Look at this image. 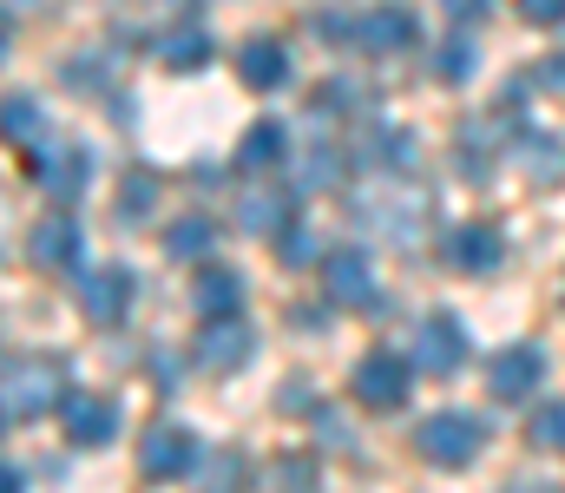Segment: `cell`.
Instances as JSON below:
<instances>
[{
  "instance_id": "obj_1",
  "label": "cell",
  "mask_w": 565,
  "mask_h": 493,
  "mask_svg": "<svg viewBox=\"0 0 565 493\" xmlns=\"http://www.w3.org/2000/svg\"><path fill=\"white\" fill-rule=\"evenodd\" d=\"M60 401V362L46 355H13L7 362V421H40L46 408Z\"/></svg>"
},
{
  "instance_id": "obj_2",
  "label": "cell",
  "mask_w": 565,
  "mask_h": 493,
  "mask_svg": "<svg viewBox=\"0 0 565 493\" xmlns=\"http://www.w3.org/2000/svg\"><path fill=\"white\" fill-rule=\"evenodd\" d=\"M480 415H467V408H447V415H427L422 435H415V448H422V461L434 468H467L473 454H480Z\"/></svg>"
},
{
  "instance_id": "obj_3",
  "label": "cell",
  "mask_w": 565,
  "mask_h": 493,
  "mask_svg": "<svg viewBox=\"0 0 565 493\" xmlns=\"http://www.w3.org/2000/svg\"><path fill=\"white\" fill-rule=\"evenodd\" d=\"M86 164H93V159H86V146H73V139H40V146L26 152L33 184H40L53 204H66V197H79V191H86V178H93Z\"/></svg>"
},
{
  "instance_id": "obj_4",
  "label": "cell",
  "mask_w": 565,
  "mask_h": 493,
  "mask_svg": "<svg viewBox=\"0 0 565 493\" xmlns=\"http://www.w3.org/2000/svg\"><path fill=\"white\" fill-rule=\"evenodd\" d=\"M26 264L60 270V277H79V264H86V237H79V224H73L66 211L40 217V224L26 231Z\"/></svg>"
},
{
  "instance_id": "obj_5",
  "label": "cell",
  "mask_w": 565,
  "mask_h": 493,
  "mask_svg": "<svg viewBox=\"0 0 565 493\" xmlns=\"http://www.w3.org/2000/svg\"><path fill=\"white\" fill-rule=\"evenodd\" d=\"M349 388H355V401H369V408H402L415 382H408V362H402L395 349H369V355L355 362Z\"/></svg>"
},
{
  "instance_id": "obj_6",
  "label": "cell",
  "mask_w": 565,
  "mask_h": 493,
  "mask_svg": "<svg viewBox=\"0 0 565 493\" xmlns=\"http://www.w3.org/2000/svg\"><path fill=\"white\" fill-rule=\"evenodd\" d=\"M191 468H198V435L191 428L158 421L151 435H139V474L145 481H184Z\"/></svg>"
},
{
  "instance_id": "obj_7",
  "label": "cell",
  "mask_w": 565,
  "mask_h": 493,
  "mask_svg": "<svg viewBox=\"0 0 565 493\" xmlns=\"http://www.w3.org/2000/svg\"><path fill=\"white\" fill-rule=\"evenodd\" d=\"M440 257L454 270H467V277H493L500 257H507V237H500V224H454L440 237Z\"/></svg>"
},
{
  "instance_id": "obj_8",
  "label": "cell",
  "mask_w": 565,
  "mask_h": 493,
  "mask_svg": "<svg viewBox=\"0 0 565 493\" xmlns=\"http://www.w3.org/2000/svg\"><path fill=\"white\" fill-rule=\"evenodd\" d=\"M329 277H322V290H329V303H342V310H375L382 303V283H375V264L362 257V250H335L329 264H322Z\"/></svg>"
},
{
  "instance_id": "obj_9",
  "label": "cell",
  "mask_w": 565,
  "mask_h": 493,
  "mask_svg": "<svg viewBox=\"0 0 565 493\" xmlns=\"http://www.w3.org/2000/svg\"><path fill=\"white\" fill-rule=\"evenodd\" d=\"M540 382H546V355H540L533 342H513V349H500V355H493V368H487V388H493V401H526Z\"/></svg>"
},
{
  "instance_id": "obj_10",
  "label": "cell",
  "mask_w": 565,
  "mask_h": 493,
  "mask_svg": "<svg viewBox=\"0 0 565 493\" xmlns=\"http://www.w3.org/2000/svg\"><path fill=\"white\" fill-rule=\"evenodd\" d=\"M250 349H257V335L237 317H211L198 329V368H211V375H237L250 362Z\"/></svg>"
},
{
  "instance_id": "obj_11",
  "label": "cell",
  "mask_w": 565,
  "mask_h": 493,
  "mask_svg": "<svg viewBox=\"0 0 565 493\" xmlns=\"http://www.w3.org/2000/svg\"><path fill=\"white\" fill-rule=\"evenodd\" d=\"M132 297H139V283H132V270H119V264H106V270L79 277V310H86L99 329L119 323V317L132 310Z\"/></svg>"
},
{
  "instance_id": "obj_12",
  "label": "cell",
  "mask_w": 565,
  "mask_h": 493,
  "mask_svg": "<svg viewBox=\"0 0 565 493\" xmlns=\"http://www.w3.org/2000/svg\"><path fill=\"white\" fill-rule=\"evenodd\" d=\"M422 368L427 375H454L460 362H467V329H460V317H447V310H434L422 323Z\"/></svg>"
},
{
  "instance_id": "obj_13",
  "label": "cell",
  "mask_w": 565,
  "mask_h": 493,
  "mask_svg": "<svg viewBox=\"0 0 565 493\" xmlns=\"http://www.w3.org/2000/svg\"><path fill=\"white\" fill-rule=\"evenodd\" d=\"M237 79H244L250 93H277L282 79H289V46L270 40V33L244 40V46H237Z\"/></svg>"
},
{
  "instance_id": "obj_14",
  "label": "cell",
  "mask_w": 565,
  "mask_h": 493,
  "mask_svg": "<svg viewBox=\"0 0 565 493\" xmlns=\"http://www.w3.org/2000/svg\"><path fill=\"white\" fill-rule=\"evenodd\" d=\"M66 428H73V448H106L119 435V408L106 395H66Z\"/></svg>"
},
{
  "instance_id": "obj_15",
  "label": "cell",
  "mask_w": 565,
  "mask_h": 493,
  "mask_svg": "<svg viewBox=\"0 0 565 493\" xmlns=\"http://www.w3.org/2000/svg\"><path fill=\"white\" fill-rule=\"evenodd\" d=\"M296 217V184H250L237 197V231H277Z\"/></svg>"
},
{
  "instance_id": "obj_16",
  "label": "cell",
  "mask_w": 565,
  "mask_h": 493,
  "mask_svg": "<svg viewBox=\"0 0 565 493\" xmlns=\"http://www.w3.org/2000/svg\"><path fill=\"white\" fill-rule=\"evenodd\" d=\"M277 164H289V126H282V119H257V126L244 132V146H237V171L264 178V171H277Z\"/></svg>"
},
{
  "instance_id": "obj_17",
  "label": "cell",
  "mask_w": 565,
  "mask_h": 493,
  "mask_svg": "<svg viewBox=\"0 0 565 493\" xmlns=\"http://www.w3.org/2000/svg\"><path fill=\"white\" fill-rule=\"evenodd\" d=\"M355 46H369V53H402V46H415V13H408V7H375V13H362Z\"/></svg>"
},
{
  "instance_id": "obj_18",
  "label": "cell",
  "mask_w": 565,
  "mask_h": 493,
  "mask_svg": "<svg viewBox=\"0 0 565 493\" xmlns=\"http://www.w3.org/2000/svg\"><path fill=\"white\" fill-rule=\"evenodd\" d=\"M191 310H198L204 323H211V317H237V310H244V277L211 264V270L191 283Z\"/></svg>"
},
{
  "instance_id": "obj_19",
  "label": "cell",
  "mask_w": 565,
  "mask_h": 493,
  "mask_svg": "<svg viewBox=\"0 0 565 493\" xmlns=\"http://www.w3.org/2000/svg\"><path fill=\"white\" fill-rule=\"evenodd\" d=\"M211 244H217V224H211V217H184V224L164 231V257H178V264L211 257Z\"/></svg>"
},
{
  "instance_id": "obj_20",
  "label": "cell",
  "mask_w": 565,
  "mask_h": 493,
  "mask_svg": "<svg viewBox=\"0 0 565 493\" xmlns=\"http://www.w3.org/2000/svg\"><path fill=\"white\" fill-rule=\"evenodd\" d=\"M164 66H178V73H191V66H204L211 60V33L204 26H178V33H164Z\"/></svg>"
},
{
  "instance_id": "obj_21",
  "label": "cell",
  "mask_w": 565,
  "mask_h": 493,
  "mask_svg": "<svg viewBox=\"0 0 565 493\" xmlns=\"http://www.w3.org/2000/svg\"><path fill=\"white\" fill-rule=\"evenodd\" d=\"M473 73V40L467 33H454V40H440V53H434V79H447V86H460Z\"/></svg>"
},
{
  "instance_id": "obj_22",
  "label": "cell",
  "mask_w": 565,
  "mask_h": 493,
  "mask_svg": "<svg viewBox=\"0 0 565 493\" xmlns=\"http://www.w3.org/2000/svg\"><path fill=\"white\" fill-rule=\"evenodd\" d=\"M7 139H13V146H40V139H46L40 106H33V99H20V93L7 99Z\"/></svg>"
},
{
  "instance_id": "obj_23",
  "label": "cell",
  "mask_w": 565,
  "mask_h": 493,
  "mask_svg": "<svg viewBox=\"0 0 565 493\" xmlns=\"http://www.w3.org/2000/svg\"><path fill=\"white\" fill-rule=\"evenodd\" d=\"M335 146H316V152H302L296 159V191H322V184H335Z\"/></svg>"
},
{
  "instance_id": "obj_24",
  "label": "cell",
  "mask_w": 565,
  "mask_h": 493,
  "mask_svg": "<svg viewBox=\"0 0 565 493\" xmlns=\"http://www.w3.org/2000/svg\"><path fill=\"white\" fill-rule=\"evenodd\" d=\"M119 211H126V217H151V211H158V178H151V171H132V178L119 184Z\"/></svg>"
},
{
  "instance_id": "obj_25",
  "label": "cell",
  "mask_w": 565,
  "mask_h": 493,
  "mask_svg": "<svg viewBox=\"0 0 565 493\" xmlns=\"http://www.w3.org/2000/svg\"><path fill=\"white\" fill-rule=\"evenodd\" d=\"M526 435H533V448H546V454H565V401H553V408H540Z\"/></svg>"
},
{
  "instance_id": "obj_26",
  "label": "cell",
  "mask_w": 565,
  "mask_h": 493,
  "mask_svg": "<svg viewBox=\"0 0 565 493\" xmlns=\"http://www.w3.org/2000/svg\"><path fill=\"white\" fill-rule=\"evenodd\" d=\"M526 159H533V178H540V184L565 178V146H546V139H533V146H526Z\"/></svg>"
},
{
  "instance_id": "obj_27",
  "label": "cell",
  "mask_w": 565,
  "mask_h": 493,
  "mask_svg": "<svg viewBox=\"0 0 565 493\" xmlns=\"http://www.w3.org/2000/svg\"><path fill=\"white\" fill-rule=\"evenodd\" d=\"M277 257H282V264H309V257H316V237H309L296 217H289V231L277 237Z\"/></svg>"
},
{
  "instance_id": "obj_28",
  "label": "cell",
  "mask_w": 565,
  "mask_h": 493,
  "mask_svg": "<svg viewBox=\"0 0 565 493\" xmlns=\"http://www.w3.org/2000/svg\"><path fill=\"white\" fill-rule=\"evenodd\" d=\"M66 86H106V73H99V60H66Z\"/></svg>"
},
{
  "instance_id": "obj_29",
  "label": "cell",
  "mask_w": 565,
  "mask_h": 493,
  "mask_svg": "<svg viewBox=\"0 0 565 493\" xmlns=\"http://www.w3.org/2000/svg\"><path fill=\"white\" fill-rule=\"evenodd\" d=\"M375 159H415V139L408 132H375Z\"/></svg>"
},
{
  "instance_id": "obj_30",
  "label": "cell",
  "mask_w": 565,
  "mask_h": 493,
  "mask_svg": "<svg viewBox=\"0 0 565 493\" xmlns=\"http://www.w3.org/2000/svg\"><path fill=\"white\" fill-rule=\"evenodd\" d=\"M520 13L533 26H553V20H565V0H520Z\"/></svg>"
},
{
  "instance_id": "obj_31",
  "label": "cell",
  "mask_w": 565,
  "mask_h": 493,
  "mask_svg": "<svg viewBox=\"0 0 565 493\" xmlns=\"http://www.w3.org/2000/svg\"><path fill=\"white\" fill-rule=\"evenodd\" d=\"M440 7H447L460 26H473V20H487V13H493V0H440Z\"/></svg>"
},
{
  "instance_id": "obj_32",
  "label": "cell",
  "mask_w": 565,
  "mask_h": 493,
  "mask_svg": "<svg viewBox=\"0 0 565 493\" xmlns=\"http://www.w3.org/2000/svg\"><path fill=\"white\" fill-rule=\"evenodd\" d=\"M316 428H322V448H342V441H349V428H342V421H335V415H329V408H322V415H316Z\"/></svg>"
},
{
  "instance_id": "obj_33",
  "label": "cell",
  "mask_w": 565,
  "mask_h": 493,
  "mask_svg": "<svg viewBox=\"0 0 565 493\" xmlns=\"http://www.w3.org/2000/svg\"><path fill=\"white\" fill-rule=\"evenodd\" d=\"M540 86H553V93H565V60H540V73H533Z\"/></svg>"
},
{
  "instance_id": "obj_34",
  "label": "cell",
  "mask_w": 565,
  "mask_h": 493,
  "mask_svg": "<svg viewBox=\"0 0 565 493\" xmlns=\"http://www.w3.org/2000/svg\"><path fill=\"white\" fill-rule=\"evenodd\" d=\"M277 408H316V395H309V388H282Z\"/></svg>"
},
{
  "instance_id": "obj_35",
  "label": "cell",
  "mask_w": 565,
  "mask_h": 493,
  "mask_svg": "<svg viewBox=\"0 0 565 493\" xmlns=\"http://www.w3.org/2000/svg\"><path fill=\"white\" fill-rule=\"evenodd\" d=\"M26 7H46V0H7V13H26Z\"/></svg>"
}]
</instances>
